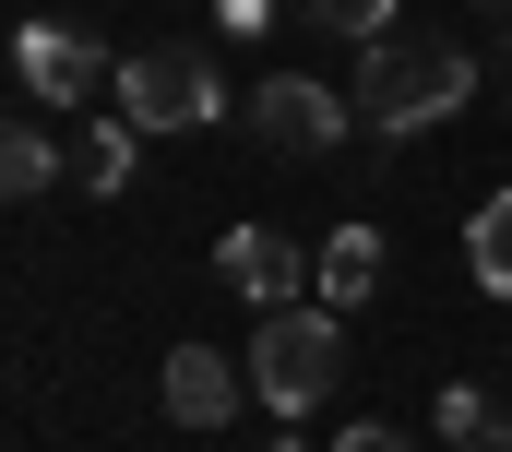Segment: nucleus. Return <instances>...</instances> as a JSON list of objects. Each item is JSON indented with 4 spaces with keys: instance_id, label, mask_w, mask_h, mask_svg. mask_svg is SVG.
Returning <instances> with one entry per match:
<instances>
[{
    "instance_id": "f257e3e1",
    "label": "nucleus",
    "mask_w": 512,
    "mask_h": 452,
    "mask_svg": "<svg viewBox=\"0 0 512 452\" xmlns=\"http://www.w3.org/2000/svg\"><path fill=\"white\" fill-rule=\"evenodd\" d=\"M465 96H477V60L453 36H382V48H358V119L370 131H429Z\"/></svg>"
},
{
    "instance_id": "f03ea898",
    "label": "nucleus",
    "mask_w": 512,
    "mask_h": 452,
    "mask_svg": "<svg viewBox=\"0 0 512 452\" xmlns=\"http://www.w3.org/2000/svg\"><path fill=\"white\" fill-rule=\"evenodd\" d=\"M334 369H346V310H322V298H298V310H262V345H251V381L274 417H310L322 393H334Z\"/></svg>"
},
{
    "instance_id": "7ed1b4c3",
    "label": "nucleus",
    "mask_w": 512,
    "mask_h": 452,
    "mask_svg": "<svg viewBox=\"0 0 512 452\" xmlns=\"http://www.w3.org/2000/svg\"><path fill=\"white\" fill-rule=\"evenodd\" d=\"M120 119L131 131H203V119H227V84L191 48H143V60H120Z\"/></svg>"
},
{
    "instance_id": "20e7f679",
    "label": "nucleus",
    "mask_w": 512,
    "mask_h": 452,
    "mask_svg": "<svg viewBox=\"0 0 512 452\" xmlns=\"http://www.w3.org/2000/svg\"><path fill=\"white\" fill-rule=\"evenodd\" d=\"M12 72H24L36 108H84L96 84H120V60H108L84 24H24V36H12Z\"/></svg>"
},
{
    "instance_id": "39448f33",
    "label": "nucleus",
    "mask_w": 512,
    "mask_h": 452,
    "mask_svg": "<svg viewBox=\"0 0 512 452\" xmlns=\"http://www.w3.org/2000/svg\"><path fill=\"white\" fill-rule=\"evenodd\" d=\"M251 131H262V143H286V155H334V143H346V96L310 84V72H262Z\"/></svg>"
},
{
    "instance_id": "423d86ee",
    "label": "nucleus",
    "mask_w": 512,
    "mask_h": 452,
    "mask_svg": "<svg viewBox=\"0 0 512 452\" xmlns=\"http://www.w3.org/2000/svg\"><path fill=\"white\" fill-rule=\"evenodd\" d=\"M215 274H227L251 310H298V274H322V250H298V238H274V226H227V238H215Z\"/></svg>"
},
{
    "instance_id": "0eeeda50",
    "label": "nucleus",
    "mask_w": 512,
    "mask_h": 452,
    "mask_svg": "<svg viewBox=\"0 0 512 452\" xmlns=\"http://www.w3.org/2000/svg\"><path fill=\"white\" fill-rule=\"evenodd\" d=\"M239 381H251V369H239L227 345H167V417H179V429H227V417H239Z\"/></svg>"
},
{
    "instance_id": "6e6552de",
    "label": "nucleus",
    "mask_w": 512,
    "mask_h": 452,
    "mask_svg": "<svg viewBox=\"0 0 512 452\" xmlns=\"http://www.w3.org/2000/svg\"><path fill=\"white\" fill-rule=\"evenodd\" d=\"M310 286H322V310H358V298L382 286V226H334V238H322V274H310Z\"/></svg>"
},
{
    "instance_id": "1a4fd4ad",
    "label": "nucleus",
    "mask_w": 512,
    "mask_h": 452,
    "mask_svg": "<svg viewBox=\"0 0 512 452\" xmlns=\"http://www.w3.org/2000/svg\"><path fill=\"white\" fill-rule=\"evenodd\" d=\"M465 262H477L489 298H512V191H489V203L465 215Z\"/></svg>"
},
{
    "instance_id": "9d476101",
    "label": "nucleus",
    "mask_w": 512,
    "mask_h": 452,
    "mask_svg": "<svg viewBox=\"0 0 512 452\" xmlns=\"http://www.w3.org/2000/svg\"><path fill=\"white\" fill-rule=\"evenodd\" d=\"M441 441H453V452H501L512 429H501V405H489L477 381H441Z\"/></svg>"
},
{
    "instance_id": "9b49d317",
    "label": "nucleus",
    "mask_w": 512,
    "mask_h": 452,
    "mask_svg": "<svg viewBox=\"0 0 512 452\" xmlns=\"http://www.w3.org/2000/svg\"><path fill=\"white\" fill-rule=\"evenodd\" d=\"M131 143H143L131 119H96V131H84V155H72V179H84L96 203H108V191H131Z\"/></svg>"
},
{
    "instance_id": "f8f14e48",
    "label": "nucleus",
    "mask_w": 512,
    "mask_h": 452,
    "mask_svg": "<svg viewBox=\"0 0 512 452\" xmlns=\"http://www.w3.org/2000/svg\"><path fill=\"white\" fill-rule=\"evenodd\" d=\"M48 179H60V155H48V131H0V191H12V203H36Z\"/></svg>"
},
{
    "instance_id": "ddd939ff",
    "label": "nucleus",
    "mask_w": 512,
    "mask_h": 452,
    "mask_svg": "<svg viewBox=\"0 0 512 452\" xmlns=\"http://www.w3.org/2000/svg\"><path fill=\"white\" fill-rule=\"evenodd\" d=\"M298 12H310L322 36H346V48H382L393 36V0H298Z\"/></svg>"
},
{
    "instance_id": "4468645a",
    "label": "nucleus",
    "mask_w": 512,
    "mask_h": 452,
    "mask_svg": "<svg viewBox=\"0 0 512 452\" xmlns=\"http://www.w3.org/2000/svg\"><path fill=\"white\" fill-rule=\"evenodd\" d=\"M334 452H417V441H405V429H382V417H358V429H346Z\"/></svg>"
},
{
    "instance_id": "2eb2a0df",
    "label": "nucleus",
    "mask_w": 512,
    "mask_h": 452,
    "mask_svg": "<svg viewBox=\"0 0 512 452\" xmlns=\"http://www.w3.org/2000/svg\"><path fill=\"white\" fill-rule=\"evenodd\" d=\"M262 12H274V0H215V24H227V36H262Z\"/></svg>"
},
{
    "instance_id": "dca6fc26",
    "label": "nucleus",
    "mask_w": 512,
    "mask_h": 452,
    "mask_svg": "<svg viewBox=\"0 0 512 452\" xmlns=\"http://www.w3.org/2000/svg\"><path fill=\"white\" fill-rule=\"evenodd\" d=\"M262 452H310V441H262Z\"/></svg>"
},
{
    "instance_id": "f3484780",
    "label": "nucleus",
    "mask_w": 512,
    "mask_h": 452,
    "mask_svg": "<svg viewBox=\"0 0 512 452\" xmlns=\"http://www.w3.org/2000/svg\"><path fill=\"white\" fill-rule=\"evenodd\" d=\"M477 12H512V0H477Z\"/></svg>"
},
{
    "instance_id": "a211bd4d",
    "label": "nucleus",
    "mask_w": 512,
    "mask_h": 452,
    "mask_svg": "<svg viewBox=\"0 0 512 452\" xmlns=\"http://www.w3.org/2000/svg\"><path fill=\"white\" fill-rule=\"evenodd\" d=\"M501 452H512V441H501Z\"/></svg>"
}]
</instances>
